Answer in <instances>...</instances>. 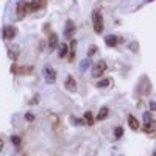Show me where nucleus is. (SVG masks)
Segmentation results:
<instances>
[{"label":"nucleus","mask_w":156,"mask_h":156,"mask_svg":"<svg viewBox=\"0 0 156 156\" xmlns=\"http://www.w3.org/2000/svg\"><path fill=\"white\" fill-rule=\"evenodd\" d=\"M92 22H94V30L95 33H101L103 28H105V25H103V17H101V12L98 9H95L92 12Z\"/></svg>","instance_id":"nucleus-1"},{"label":"nucleus","mask_w":156,"mask_h":156,"mask_svg":"<svg viewBox=\"0 0 156 156\" xmlns=\"http://www.w3.org/2000/svg\"><path fill=\"white\" fill-rule=\"evenodd\" d=\"M106 62L103 61V59H100V61H97V62H94V66H92V75L94 76H101V73L106 70Z\"/></svg>","instance_id":"nucleus-2"},{"label":"nucleus","mask_w":156,"mask_h":156,"mask_svg":"<svg viewBox=\"0 0 156 156\" xmlns=\"http://www.w3.org/2000/svg\"><path fill=\"white\" fill-rule=\"evenodd\" d=\"M154 129V120L150 112H145L144 114V131L145 133H151Z\"/></svg>","instance_id":"nucleus-3"},{"label":"nucleus","mask_w":156,"mask_h":156,"mask_svg":"<svg viewBox=\"0 0 156 156\" xmlns=\"http://www.w3.org/2000/svg\"><path fill=\"white\" fill-rule=\"evenodd\" d=\"M28 11H30V5H28V2H25V0H20V2L17 3V17H19V19L25 17Z\"/></svg>","instance_id":"nucleus-4"},{"label":"nucleus","mask_w":156,"mask_h":156,"mask_svg":"<svg viewBox=\"0 0 156 156\" xmlns=\"http://www.w3.org/2000/svg\"><path fill=\"white\" fill-rule=\"evenodd\" d=\"M44 78H45V81H47L48 84H53V83L56 81V72L51 69V67L45 66V67H44Z\"/></svg>","instance_id":"nucleus-5"},{"label":"nucleus","mask_w":156,"mask_h":156,"mask_svg":"<svg viewBox=\"0 0 156 156\" xmlns=\"http://www.w3.org/2000/svg\"><path fill=\"white\" fill-rule=\"evenodd\" d=\"M16 33H17V28L12 27V25H6V27L3 28V37L6 39V41H11L12 37H16Z\"/></svg>","instance_id":"nucleus-6"},{"label":"nucleus","mask_w":156,"mask_h":156,"mask_svg":"<svg viewBox=\"0 0 156 156\" xmlns=\"http://www.w3.org/2000/svg\"><path fill=\"white\" fill-rule=\"evenodd\" d=\"M73 31H75L73 22H72V20H67V22H66V28H64V36H66V39H72Z\"/></svg>","instance_id":"nucleus-7"},{"label":"nucleus","mask_w":156,"mask_h":156,"mask_svg":"<svg viewBox=\"0 0 156 156\" xmlns=\"http://www.w3.org/2000/svg\"><path fill=\"white\" fill-rule=\"evenodd\" d=\"M120 41L123 42V39L117 37V36H114V34H109V36H106V37H105V42H106V45H109V47H115Z\"/></svg>","instance_id":"nucleus-8"},{"label":"nucleus","mask_w":156,"mask_h":156,"mask_svg":"<svg viewBox=\"0 0 156 156\" xmlns=\"http://www.w3.org/2000/svg\"><path fill=\"white\" fill-rule=\"evenodd\" d=\"M28 5H30V11H37L39 8H42L45 5V0H33Z\"/></svg>","instance_id":"nucleus-9"},{"label":"nucleus","mask_w":156,"mask_h":156,"mask_svg":"<svg viewBox=\"0 0 156 156\" xmlns=\"http://www.w3.org/2000/svg\"><path fill=\"white\" fill-rule=\"evenodd\" d=\"M56 47H58V36L56 34H50V37H48V48H50V51H53Z\"/></svg>","instance_id":"nucleus-10"},{"label":"nucleus","mask_w":156,"mask_h":156,"mask_svg":"<svg viewBox=\"0 0 156 156\" xmlns=\"http://www.w3.org/2000/svg\"><path fill=\"white\" fill-rule=\"evenodd\" d=\"M64 86H66L67 90H72V92H75V90H76V83H75V80H73L72 76H67L66 84H64Z\"/></svg>","instance_id":"nucleus-11"},{"label":"nucleus","mask_w":156,"mask_h":156,"mask_svg":"<svg viewBox=\"0 0 156 156\" xmlns=\"http://www.w3.org/2000/svg\"><path fill=\"white\" fill-rule=\"evenodd\" d=\"M128 123H129V128L131 129H137L139 128V122L134 115H128Z\"/></svg>","instance_id":"nucleus-12"},{"label":"nucleus","mask_w":156,"mask_h":156,"mask_svg":"<svg viewBox=\"0 0 156 156\" xmlns=\"http://www.w3.org/2000/svg\"><path fill=\"white\" fill-rule=\"evenodd\" d=\"M8 55H9V58H11L12 61H16V59H17V55H19V47H17V45L11 47V50L8 51Z\"/></svg>","instance_id":"nucleus-13"},{"label":"nucleus","mask_w":156,"mask_h":156,"mask_svg":"<svg viewBox=\"0 0 156 156\" xmlns=\"http://www.w3.org/2000/svg\"><path fill=\"white\" fill-rule=\"evenodd\" d=\"M67 51H69L67 44H59V58H64L67 55Z\"/></svg>","instance_id":"nucleus-14"},{"label":"nucleus","mask_w":156,"mask_h":156,"mask_svg":"<svg viewBox=\"0 0 156 156\" xmlns=\"http://www.w3.org/2000/svg\"><path fill=\"white\" fill-rule=\"evenodd\" d=\"M106 115H108V108L106 106H103L97 115V120H103V119H106Z\"/></svg>","instance_id":"nucleus-15"},{"label":"nucleus","mask_w":156,"mask_h":156,"mask_svg":"<svg viewBox=\"0 0 156 156\" xmlns=\"http://www.w3.org/2000/svg\"><path fill=\"white\" fill-rule=\"evenodd\" d=\"M84 120H86V123L90 126V125H94V117H92V112H84Z\"/></svg>","instance_id":"nucleus-16"},{"label":"nucleus","mask_w":156,"mask_h":156,"mask_svg":"<svg viewBox=\"0 0 156 156\" xmlns=\"http://www.w3.org/2000/svg\"><path fill=\"white\" fill-rule=\"evenodd\" d=\"M109 84H111V80H108V78H106V80L98 81V83H97V87H106V86H109Z\"/></svg>","instance_id":"nucleus-17"},{"label":"nucleus","mask_w":156,"mask_h":156,"mask_svg":"<svg viewBox=\"0 0 156 156\" xmlns=\"http://www.w3.org/2000/svg\"><path fill=\"white\" fill-rule=\"evenodd\" d=\"M122 134H123V129H122L120 126H117V128H115V131H114V136H115V139L122 137Z\"/></svg>","instance_id":"nucleus-18"},{"label":"nucleus","mask_w":156,"mask_h":156,"mask_svg":"<svg viewBox=\"0 0 156 156\" xmlns=\"http://www.w3.org/2000/svg\"><path fill=\"white\" fill-rule=\"evenodd\" d=\"M75 45H76V42L72 41V47H70V50H69V51H70V61H72L73 56H75Z\"/></svg>","instance_id":"nucleus-19"},{"label":"nucleus","mask_w":156,"mask_h":156,"mask_svg":"<svg viewBox=\"0 0 156 156\" xmlns=\"http://www.w3.org/2000/svg\"><path fill=\"white\" fill-rule=\"evenodd\" d=\"M87 66H89V61L86 59V61H83V62H81V66H80V70H86V69H87Z\"/></svg>","instance_id":"nucleus-20"},{"label":"nucleus","mask_w":156,"mask_h":156,"mask_svg":"<svg viewBox=\"0 0 156 156\" xmlns=\"http://www.w3.org/2000/svg\"><path fill=\"white\" fill-rule=\"evenodd\" d=\"M95 50H98V48H97L95 45H90V47H89V56H90V55H94V53H95Z\"/></svg>","instance_id":"nucleus-21"},{"label":"nucleus","mask_w":156,"mask_h":156,"mask_svg":"<svg viewBox=\"0 0 156 156\" xmlns=\"http://www.w3.org/2000/svg\"><path fill=\"white\" fill-rule=\"evenodd\" d=\"M12 142H14L16 145H19V144H20V139H19V136H12Z\"/></svg>","instance_id":"nucleus-22"},{"label":"nucleus","mask_w":156,"mask_h":156,"mask_svg":"<svg viewBox=\"0 0 156 156\" xmlns=\"http://www.w3.org/2000/svg\"><path fill=\"white\" fill-rule=\"evenodd\" d=\"M25 119L31 122V120H34V115H33V114H27V115H25Z\"/></svg>","instance_id":"nucleus-23"},{"label":"nucleus","mask_w":156,"mask_h":156,"mask_svg":"<svg viewBox=\"0 0 156 156\" xmlns=\"http://www.w3.org/2000/svg\"><path fill=\"white\" fill-rule=\"evenodd\" d=\"M2 148H3V140L0 139V151H2Z\"/></svg>","instance_id":"nucleus-24"},{"label":"nucleus","mask_w":156,"mask_h":156,"mask_svg":"<svg viewBox=\"0 0 156 156\" xmlns=\"http://www.w3.org/2000/svg\"><path fill=\"white\" fill-rule=\"evenodd\" d=\"M150 106H151V109H156V103H151Z\"/></svg>","instance_id":"nucleus-25"},{"label":"nucleus","mask_w":156,"mask_h":156,"mask_svg":"<svg viewBox=\"0 0 156 156\" xmlns=\"http://www.w3.org/2000/svg\"><path fill=\"white\" fill-rule=\"evenodd\" d=\"M148 2H153V0H148Z\"/></svg>","instance_id":"nucleus-26"},{"label":"nucleus","mask_w":156,"mask_h":156,"mask_svg":"<svg viewBox=\"0 0 156 156\" xmlns=\"http://www.w3.org/2000/svg\"><path fill=\"white\" fill-rule=\"evenodd\" d=\"M154 156H156V151H154Z\"/></svg>","instance_id":"nucleus-27"}]
</instances>
